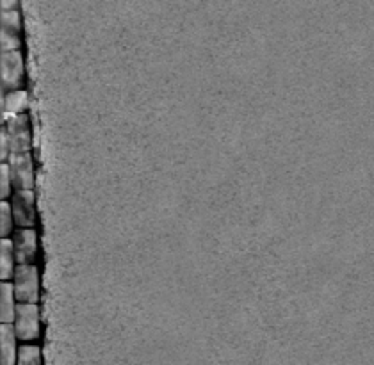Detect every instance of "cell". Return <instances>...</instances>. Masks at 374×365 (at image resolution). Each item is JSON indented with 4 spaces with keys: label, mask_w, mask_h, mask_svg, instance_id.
I'll return each instance as SVG.
<instances>
[{
    "label": "cell",
    "mask_w": 374,
    "mask_h": 365,
    "mask_svg": "<svg viewBox=\"0 0 374 365\" xmlns=\"http://www.w3.org/2000/svg\"><path fill=\"white\" fill-rule=\"evenodd\" d=\"M2 107H4V118L27 112L29 107L27 89L18 88V89H11V91H6L4 98H2Z\"/></svg>",
    "instance_id": "9c48e42d"
},
{
    "label": "cell",
    "mask_w": 374,
    "mask_h": 365,
    "mask_svg": "<svg viewBox=\"0 0 374 365\" xmlns=\"http://www.w3.org/2000/svg\"><path fill=\"white\" fill-rule=\"evenodd\" d=\"M18 307L11 280L2 281V298H0V323H13Z\"/></svg>",
    "instance_id": "8fae6325"
},
{
    "label": "cell",
    "mask_w": 374,
    "mask_h": 365,
    "mask_svg": "<svg viewBox=\"0 0 374 365\" xmlns=\"http://www.w3.org/2000/svg\"><path fill=\"white\" fill-rule=\"evenodd\" d=\"M18 303H39L41 300V271L38 264H18L11 278Z\"/></svg>",
    "instance_id": "6da1fadb"
},
{
    "label": "cell",
    "mask_w": 374,
    "mask_h": 365,
    "mask_svg": "<svg viewBox=\"0 0 374 365\" xmlns=\"http://www.w3.org/2000/svg\"><path fill=\"white\" fill-rule=\"evenodd\" d=\"M0 138H2V141H0V159H2V162H6L9 161V155H11V142H9V135L4 128L0 132Z\"/></svg>",
    "instance_id": "e0dca14e"
},
{
    "label": "cell",
    "mask_w": 374,
    "mask_h": 365,
    "mask_svg": "<svg viewBox=\"0 0 374 365\" xmlns=\"http://www.w3.org/2000/svg\"><path fill=\"white\" fill-rule=\"evenodd\" d=\"M0 346H2V360L9 365L16 364L20 338L13 323H0Z\"/></svg>",
    "instance_id": "ba28073f"
},
{
    "label": "cell",
    "mask_w": 374,
    "mask_h": 365,
    "mask_svg": "<svg viewBox=\"0 0 374 365\" xmlns=\"http://www.w3.org/2000/svg\"><path fill=\"white\" fill-rule=\"evenodd\" d=\"M16 361L23 365H38L41 364V347L38 343H20L18 357Z\"/></svg>",
    "instance_id": "7c38bea8"
},
{
    "label": "cell",
    "mask_w": 374,
    "mask_h": 365,
    "mask_svg": "<svg viewBox=\"0 0 374 365\" xmlns=\"http://www.w3.org/2000/svg\"><path fill=\"white\" fill-rule=\"evenodd\" d=\"M15 223L18 228L38 225V205L34 189H15L9 198Z\"/></svg>",
    "instance_id": "277c9868"
},
{
    "label": "cell",
    "mask_w": 374,
    "mask_h": 365,
    "mask_svg": "<svg viewBox=\"0 0 374 365\" xmlns=\"http://www.w3.org/2000/svg\"><path fill=\"white\" fill-rule=\"evenodd\" d=\"M18 8H20V0H2V9H4V11Z\"/></svg>",
    "instance_id": "ac0fdd59"
},
{
    "label": "cell",
    "mask_w": 374,
    "mask_h": 365,
    "mask_svg": "<svg viewBox=\"0 0 374 365\" xmlns=\"http://www.w3.org/2000/svg\"><path fill=\"white\" fill-rule=\"evenodd\" d=\"M16 265H18V260H16L13 239L2 237V241H0V278H2V281L11 280L16 271Z\"/></svg>",
    "instance_id": "30bf717a"
},
{
    "label": "cell",
    "mask_w": 374,
    "mask_h": 365,
    "mask_svg": "<svg viewBox=\"0 0 374 365\" xmlns=\"http://www.w3.org/2000/svg\"><path fill=\"white\" fill-rule=\"evenodd\" d=\"M18 264H36L39 258V234L36 227L16 228L11 235Z\"/></svg>",
    "instance_id": "5b68a950"
},
{
    "label": "cell",
    "mask_w": 374,
    "mask_h": 365,
    "mask_svg": "<svg viewBox=\"0 0 374 365\" xmlns=\"http://www.w3.org/2000/svg\"><path fill=\"white\" fill-rule=\"evenodd\" d=\"M13 180L16 189H34L36 185V164L32 159V152L9 155Z\"/></svg>",
    "instance_id": "52a82bcc"
},
{
    "label": "cell",
    "mask_w": 374,
    "mask_h": 365,
    "mask_svg": "<svg viewBox=\"0 0 374 365\" xmlns=\"http://www.w3.org/2000/svg\"><path fill=\"white\" fill-rule=\"evenodd\" d=\"M0 208H2V211H0V218H2V223H0V234H2V237H11L18 227H16V223H15V215H13L9 200H2Z\"/></svg>",
    "instance_id": "4fadbf2b"
},
{
    "label": "cell",
    "mask_w": 374,
    "mask_h": 365,
    "mask_svg": "<svg viewBox=\"0 0 374 365\" xmlns=\"http://www.w3.org/2000/svg\"><path fill=\"white\" fill-rule=\"evenodd\" d=\"M13 326H15L20 343H39V338H41L39 303H18Z\"/></svg>",
    "instance_id": "7a4b0ae2"
},
{
    "label": "cell",
    "mask_w": 374,
    "mask_h": 365,
    "mask_svg": "<svg viewBox=\"0 0 374 365\" xmlns=\"http://www.w3.org/2000/svg\"><path fill=\"white\" fill-rule=\"evenodd\" d=\"M2 177H0V197L2 200H9L11 194L15 192V180H13V173H11V166L9 162H2Z\"/></svg>",
    "instance_id": "5bb4252c"
},
{
    "label": "cell",
    "mask_w": 374,
    "mask_h": 365,
    "mask_svg": "<svg viewBox=\"0 0 374 365\" xmlns=\"http://www.w3.org/2000/svg\"><path fill=\"white\" fill-rule=\"evenodd\" d=\"M2 29H8L13 32H22L23 18L20 9H9L2 13Z\"/></svg>",
    "instance_id": "9a60e30c"
},
{
    "label": "cell",
    "mask_w": 374,
    "mask_h": 365,
    "mask_svg": "<svg viewBox=\"0 0 374 365\" xmlns=\"http://www.w3.org/2000/svg\"><path fill=\"white\" fill-rule=\"evenodd\" d=\"M25 86V58L22 51L2 52V88L4 91Z\"/></svg>",
    "instance_id": "8992f818"
},
{
    "label": "cell",
    "mask_w": 374,
    "mask_h": 365,
    "mask_svg": "<svg viewBox=\"0 0 374 365\" xmlns=\"http://www.w3.org/2000/svg\"><path fill=\"white\" fill-rule=\"evenodd\" d=\"M4 128L11 142V154H25L32 152V131L31 119L27 112L8 116L4 118Z\"/></svg>",
    "instance_id": "3957f363"
},
{
    "label": "cell",
    "mask_w": 374,
    "mask_h": 365,
    "mask_svg": "<svg viewBox=\"0 0 374 365\" xmlns=\"http://www.w3.org/2000/svg\"><path fill=\"white\" fill-rule=\"evenodd\" d=\"M0 38H2V52L22 51V46H23L22 32H13V31H8V29H2Z\"/></svg>",
    "instance_id": "2e32d148"
}]
</instances>
